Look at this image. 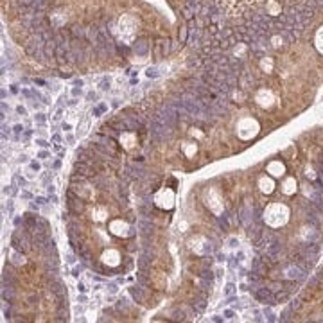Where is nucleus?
<instances>
[{
  "instance_id": "1",
  "label": "nucleus",
  "mask_w": 323,
  "mask_h": 323,
  "mask_svg": "<svg viewBox=\"0 0 323 323\" xmlns=\"http://www.w3.org/2000/svg\"><path fill=\"white\" fill-rule=\"evenodd\" d=\"M289 219V208L282 203H271L268 205L264 212V221L273 228H280L288 223Z\"/></svg>"
},
{
  "instance_id": "2",
  "label": "nucleus",
  "mask_w": 323,
  "mask_h": 323,
  "mask_svg": "<svg viewBox=\"0 0 323 323\" xmlns=\"http://www.w3.org/2000/svg\"><path fill=\"white\" fill-rule=\"evenodd\" d=\"M258 129L260 128H258L257 120L252 117H246L237 124V135H239V138H242V140H250V138H253V136L257 135Z\"/></svg>"
},
{
  "instance_id": "10",
  "label": "nucleus",
  "mask_w": 323,
  "mask_h": 323,
  "mask_svg": "<svg viewBox=\"0 0 323 323\" xmlns=\"http://www.w3.org/2000/svg\"><path fill=\"white\" fill-rule=\"evenodd\" d=\"M314 43H316L318 51L323 54V27H320V31L316 33V40H314Z\"/></svg>"
},
{
  "instance_id": "4",
  "label": "nucleus",
  "mask_w": 323,
  "mask_h": 323,
  "mask_svg": "<svg viewBox=\"0 0 323 323\" xmlns=\"http://www.w3.org/2000/svg\"><path fill=\"white\" fill-rule=\"evenodd\" d=\"M110 232H112L113 235H119V237H126V235H129V226L124 223V221L117 219V221H112V223H110Z\"/></svg>"
},
{
  "instance_id": "7",
  "label": "nucleus",
  "mask_w": 323,
  "mask_h": 323,
  "mask_svg": "<svg viewBox=\"0 0 323 323\" xmlns=\"http://www.w3.org/2000/svg\"><path fill=\"white\" fill-rule=\"evenodd\" d=\"M257 102L260 106H270L273 102V94L270 90H260L257 94Z\"/></svg>"
},
{
  "instance_id": "6",
  "label": "nucleus",
  "mask_w": 323,
  "mask_h": 323,
  "mask_svg": "<svg viewBox=\"0 0 323 323\" xmlns=\"http://www.w3.org/2000/svg\"><path fill=\"white\" fill-rule=\"evenodd\" d=\"M268 172H270L271 176H282L284 172H286V167H284L282 162L275 160V162H270V164H268Z\"/></svg>"
},
{
  "instance_id": "3",
  "label": "nucleus",
  "mask_w": 323,
  "mask_h": 323,
  "mask_svg": "<svg viewBox=\"0 0 323 323\" xmlns=\"http://www.w3.org/2000/svg\"><path fill=\"white\" fill-rule=\"evenodd\" d=\"M154 203H156V206L164 208V210H170V208L174 206V192H172L170 188L160 190V192L154 196Z\"/></svg>"
},
{
  "instance_id": "11",
  "label": "nucleus",
  "mask_w": 323,
  "mask_h": 323,
  "mask_svg": "<svg viewBox=\"0 0 323 323\" xmlns=\"http://www.w3.org/2000/svg\"><path fill=\"white\" fill-rule=\"evenodd\" d=\"M120 140H122V142H126V144H124V146H126V147H131V146H133V142H135V136H133V135H129V133H124V135H122V138H120Z\"/></svg>"
},
{
  "instance_id": "9",
  "label": "nucleus",
  "mask_w": 323,
  "mask_h": 323,
  "mask_svg": "<svg viewBox=\"0 0 323 323\" xmlns=\"http://www.w3.org/2000/svg\"><path fill=\"white\" fill-rule=\"evenodd\" d=\"M282 190H284V194H288V196L294 194V190H296V182H294V178H288V180L284 182Z\"/></svg>"
},
{
  "instance_id": "8",
  "label": "nucleus",
  "mask_w": 323,
  "mask_h": 323,
  "mask_svg": "<svg viewBox=\"0 0 323 323\" xmlns=\"http://www.w3.org/2000/svg\"><path fill=\"white\" fill-rule=\"evenodd\" d=\"M258 187H260V190L266 194L273 192V188H275V182L271 180V178H260V182H258Z\"/></svg>"
},
{
  "instance_id": "5",
  "label": "nucleus",
  "mask_w": 323,
  "mask_h": 323,
  "mask_svg": "<svg viewBox=\"0 0 323 323\" xmlns=\"http://www.w3.org/2000/svg\"><path fill=\"white\" fill-rule=\"evenodd\" d=\"M102 262L108 266H119L120 264V253L117 250H106L102 253Z\"/></svg>"
}]
</instances>
